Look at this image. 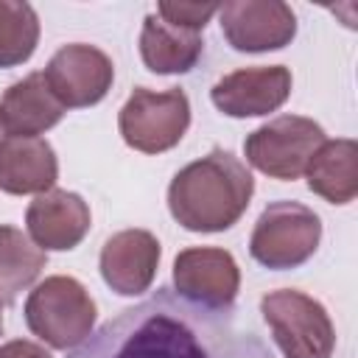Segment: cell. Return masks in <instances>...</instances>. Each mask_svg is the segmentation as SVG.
<instances>
[{
    "mask_svg": "<svg viewBox=\"0 0 358 358\" xmlns=\"http://www.w3.org/2000/svg\"><path fill=\"white\" fill-rule=\"evenodd\" d=\"M70 358H274L227 310L199 308L168 288L120 310L90 333Z\"/></svg>",
    "mask_w": 358,
    "mask_h": 358,
    "instance_id": "obj_1",
    "label": "cell"
},
{
    "mask_svg": "<svg viewBox=\"0 0 358 358\" xmlns=\"http://www.w3.org/2000/svg\"><path fill=\"white\" fill-rule=\"evenodd\" d=\"M255 193L249 168L229 151L213 148L185 165L168 185V210L190 232H224L241 221Z\"/></svg>",
    "mask_w": 358,
    "mask_h": 358,
    "instance_id": "obj_2",
    "label": "cell"
},
{
    "mask_svg": "<svg viewBox=\"0 0 358 358\" xmlns=\"http://www.w3.org/2000/svg\"><path fill=\"white\" fill-rule=\"evenodd\" d=\"M25 324L53 350H76L95 327V299L64 274L45 277L25 299Z\"/></svg>",
    "mask_w": 358,
    "mask_h": 358,
    "instance_id": "obj_3",
    "label": "cell"
},
{
    "mask_svg": "<svg viewBox=\"0 0 358 358\" xmlns=\"http://www.w3.org/2000/svg\"><path fill=\"white\" fill-rule=\"evenodd\" d=\"M260 313L285 358H333L336 330L319 299L280 288L260 299Z\"/></svg>",
    "mask_w": 358,
    "mask_h": 358,
    "instance_id": "obj_4",
    "label": "cell"
},
{
    "mask_svg": "<svg viewBox=\"0 0 358 358\" xmlns=\"http://www.w3.org/2000/svg\"><path fill=\"white\" fill-rule=\"evenodd\" d=\"M319 241H322L319 215L299 201L282 199V201H271L255 221L249 252L260 266L271 271H285L308 263L319 249Z\"/></svg>",
    "mask_w": 358,
    "mask_h": 358,
    "instance_id": "obj_5",
    "label": "cell"
},
{
    "mask_svg": "<svg viewBox=\"0 0 358 358\" xmlns=\"http://www.w3.org/2000/svg\"><path fill=\"white\" fill-rule=\"evenodd\" d=\"M190 126V101L182 90L134 87L117 115L123 143L143 154H162L179 145Z\"/></svg>",
    "mask_w": 358,
    "mask_h": 358,
    "instance_id": "obj_6",
    "label": "cell"
},
{
    "mask_svg": "<svg viewBox=\"0 0 358 358\" xmlns=\"http://www.w3.org/2000/svg\"><path fill=\"white\" fill-rule=\"evenodd\" d=\"M324 140V129L316 120L302 115H280L243 140V154L246 162L260 173L291 182L305 173L310 157Z\"/></svg>",
    "mask_w": 358,
    "mask_h": 358,
    "instance_id": "obj_7",
    "label": "cell"
},
{
    "mask_svg": "<svg viewBox=\"0 0 358 358\" xmlns=\"http://www.w3.org/2000/svg\"><path fill=\"white\" fill-rule=\"evenodd\" d=\"M42 78L64 109H81L106 98L115 81V64L101 48L73 42L50 56Z\"/></svg>",
    "mask_w": 358,
    "mask_h": 358,
    "instance_id": "obj_8",
    "label": "cell"
},
{
    "mask_svg": "<svg viewBox=\"0 0 358 358\" xmlns=\"http://www.w3.org/2000/svg\"><path fill=\"white\" fill-rule=\"evenodd\" d=\"M173 288L199 308L229 310L241 288V268L227 249L190 246L173 260Z\"/></svg>",
    "mask_w": 358,
    "mask_h": 358,
    "instance_id": "obj_9",
    "label": "cell"
},
{
    "mask_svg": "<svg viewBox=\"0 0 358 358\" xmlns=\"http://www.w3.org/2000/svg\"><path fill=\"white\" fill-rule=\"evenodd\" d=\"M221 34L241 53H266L291 45L296 14L282 0H232L218 6Z\"/></svg>",
    "mask_w": 358,
    "mask_h": 358,
    "instance_id": "obj_10",
    "label": "cell"
},
{
    "mask_svg": "<svg viewBox=\"0 0 358 358\" xmlns=\"http://www.w3.org/2000/svg\"><path fill=\"white\" fill-rule=\"evenodd\" d=\"M291 70L282 64L241 67L218 78L210 98L218 112L229 117H260L277 112L291 95Z\"/></svg>",
    "mask_w": 358,
    "mask_h": 358,
    "instance_id": "obj_11",
    "label": "cell"
},
{
    "mask_svg": "<svg viewBox=\"0 0 358 358\" xmlns=\"http://www.w3.org/2000/svg\"><path fill=\"white\" fill-rule=\"evenodd\" d=\"M92 215L87 201L73 190H48L39 193L25 210L28 238L42 252H70L90 232Z\"/></svg>",
    "mask_w": 358,
    "mask_h": 358,
    "instance_id": "obj_12",
    "label": "cell"
},
{
    "mask_svg": "<svg viewBox=\"0 0 358 358\" xmlns=\"http://www.w3.org/2000/svg\"><path fill=\"white\" fill-rule=\"evenodd\" d=\"M162 246L148 229L115 232L101 249V277L120 296H137L157 277Z\"/></svg>",
    "mask_w": 358,
    "mask_h": 358,
    "instance_id": "obj_13",
    "label": "cell"
},
{
    "mask_svg": "<svg viewBox=\"0 0 358 358\" xmlns=\"http://www.w3.org/2000/svg\"><path fill=\"white\" fill-rule=\"evenodd\" d=\"M59 179V159L45 137H14L0 140V190L11 196H39L53 190Z\"/></svg>",
    "mask_w": 358,
    "mask_h": 358,
    "instance_id": "obj_14",
    "label": "cell"
},
{
    "mask_svg": "<svg viewBox=\"0 0 358 358\" xmlns=\"http://www.w3.org/2000/svg\"><path fill=\"white\" fill-rule=\"evenodd\" d=\"M64 106L48 90L42 73H28L14 81L0 98V123L6 134L14 137H39L64 117Z\"/></svg>",
    "mask_w": 358,
    "mask_h": 358,
    "instance_id": "obj_15",
    "label": "cell"
},
{
    "mask_svg": "<svg viewBox=\"0 0 358 358\" xmlns=\"http://www.w3.org/2000/svg\"><path fill=\"white\" fill-rule=\"evenodd\" d=\"M204 53V39L199 31L176 28L148 14L140 31V56L143 64L157 76H176L190 73Z\"/></svg>",
    "mask_w": 358,
    "mask_h": 358,
    "instance_id": "obj_16",
    "label": "cell"
},
{
    "mask_svg": "<svg viewBox=\"0 0 358 358\" xmlns=\"http://www.w3.org/2000/svg\"><path fill=\"white\" fill-rule=\"evenodd\" d=\"M358 145L350 137L324 140L310 157L305 176L308 187L330 204H350L358 193Z\"/></svg>",
    "mask_w": 358,
    "mask_h": 358,
    "instance_id": "obj_17",
    "label": "cell"
},
{
    "mask_svg": "<svg viewBox=\"0 0 358 358\" xmlns=\"http://www.w3.org/2000/svg\"><path fill=\"white\" fill-rule=\"evenodd\" d=\"M45 266L48 252H42L22 229L0 227V302H14L20 291L36 282Z\"/></svg>",
    "mask_w": 358,
    "mask_h": 358,
    "instance_id": "obj_18",
    "label": "cell"
},
{
    "mask_svg": "<svg viewBox=\"0 0 358 358\" xmlns=\"http://www.w3.org/2000/svg\"><path fill=\"white\" fill-rule=\"evenodd\" d=\"M39 42V17L31 3L0 0V67L28 62Z\"/></svg>",
    "mask_w": 358,
    "mask_h": 358,
    "instance_id": "obj_19",
    "label": "cell"
},
{
    "mask_svg": "<svg viewBox=\"0 0 358 358\" xmlns=\"http://www.w3.org/2000/svg\"><path fill=\"white\" fill-rule=\"evenodd\" d=\"M215 14H218V3H171V0L157 3L159 20H165L168 25H176V28L199 31V34Z\"/></svg>",
    "mask_w": 358,
    "mask_h": 358,
    "instance_id": "obj_20",
    "label": "cell"
},
{
    "mask_svg": "<svg viewBox=\"0 0 358 358\" xmlns=\"http://www.w3.org/2000/svg\"><path fill=\"white\" fill-rule=\"evenodd\" d=\"M0 358H53L42 344L25 341V338H14L0 344Z\"/></svg>",
    "mask_w": 358,
    "mask_h": 358,
    "instance_id": "obj_21",
    "label": "cell"
},
{
    "mask_svg": "<svg viewBox=\"0 0 358 358\" xmlns=\"http://www.w3.org/2000/svg\"><path fill=\"white\" fill-rule=\"evenodd\" d=\"M0 333H3V305H0Z\"/></svg>",
    "mask_w": 358,
    "mask_h": 358,
    "instance_id": "obj_22",
    "label": "cell"
},
{
    "mask_svg": "<svg viewBox=\"0 0 358 358\" xmlns=\"http://www.w3.org/2000/svg\"><path fill=\"white\" fill-rule=\"evenodd\" d=\"M3 137H6V129H3V123H0V140H3Z\"/></svg>",
    "mask_w": 358,
    "mask_h": 358,
    "instance_id": "obj_23",
    "label": "cell"
}]
</instances>
